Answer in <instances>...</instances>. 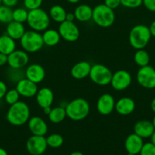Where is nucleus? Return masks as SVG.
<instances>
[{"instance_id":"1","label":"nucleus","mask_w":155,"mask_h":155,"mask_svg":"<svg viewBox=\"0 0 155 155\" xmlns=\"http://www.w3.org/2000/svg\"><path fill=\"white\" fill-rule=\"evenodd\" d=\"M30 118V110L27 103L18 101L10 105L6 114V120L12 126L20 127L28 122Z\"/></svg>"},{"instance_id":"2","label":"nucleus","mask_w":155,"mask_h":155,"mask_svg":"<svg viewBox=\"0 0 155 155\" xmlns=\"http://www.w3.org/2000/svg\"><path fill=\"white\" fill-rule=\"evenodd\" d=\"M67 117L73 121H81L89 115L91 106L89 102L83 98L71 100L65 107Z\"/></svg>"},{"instance_id":"3","label":"nucleus","mask_w":155,"mask_h":155,"mask_svg":"<svg viewBox=\"0 0 155 155\" xmlns=\"http://www.w3.org/2000/svg\"><path fill=\"white\" fill-rule=\"evenodd\" d=\"M151 38L149 27L144 24H137L129 31V42L135 49H142L149 43Z\"/></svg>"},{"instance_id":"4","label":"nucleus","mask_w":155,"mask_h":155,"mask_svg":"<svg viewBox=\"0 0 155 155\" xmlns=\"http://www.w3.org/2000/svg\"><path fill=\"white\" fill-rule=\"evenodd\" d=\"M92 20L95 24L102 28H108L113 25L115 15L113 9L104 4H99L93 8Z\"/></svg>"},{"instance_id":"5","label":"nucleus","mask_w":155,"mask_h":155,"mask_svg":"<svg viewBox=\"0 0 155 155\" xmlns=\"http://www.w3.org/2000/svg\"><path fill=\"white\" fill-rule=\"evenodd\" d=\"M49 14L41 8L29 11L27 23L31 30L43 32L49 28L50 24Z\"/></svg>"},{"instance_id":"6","label":"nucleus","mask_w":155,"mask_h":155,"mask_svg":"<svg viewBox=\"0 0 155 155\" xmlns=\"http://www.w3.org/2000/svg\"><path fill=\"white\" fill-rule=\"evenodd\" d=\"M19 41L21 48L27 53L37 52L44 45L42 34L33 30L26 31Z\"/></svg>"},{"instance_id":"7","label":"nucleus","mask_w":155,"mask_h":155,"mask_svg":"<svg viewBox=\"0 0 155 155\" xmlns=\"http://www.w3.org/2000/svg\"><path fill=\"white\" fill-rule=\"evenodd\" d=\"M112 73L108 67L102 64H95L91 66L89 77L96 85L105 86L110 84Z\"/></svg>"},{"instance_id":"8","label":"nucleus","mask_w":155,"mask_h":155,"mask_svg":"<svg viewBox=\"0 0 155 155\" xmlns=\"http://www.w3.org/2000/svg\"><path fill=\"white\" fill-rule=\"evenodd\" d=\"M138 84L147 89L155 88V68L150 65L140 68L136 74Z\"/></svg>"},{"instance_id":"9","label":"nucleus","mask_w":155,"mask_h":155,"mask_svg":"<svg viewBox=\"0 0 155 155\" xmlns=\"http://www.w3.org/2000/svg\"><path fill=\"white\" fill-rule=\"evenodd\" d=\"M61 38L69 42H74L78 40L80 37V30L74 21H64L60 23L58 28Z\"/></svg>"},{"instance_id":"10","label":"nucleus","mask_w":155,"mask_h":155,"mask_svg":"<svg viewBox=\"0 0 155 155\" xmlns=\"http://www.w3.org/2000/svg\"><path fill=\"white\" fill-rule=\"evenodd\" d=\"M132 77L130 73L126 70H118L112 74L110 84L115 91H123L130 86Z\"/></svg>"},{"instance_id":"11","label":"nucleus","mask_w":155,"mask_h":155,"mask_svg":"<svg viewBox=\"0 0 155 155\" xmlns=\"http://www.w3.org/2000/svg\"><path fill=\"white\" fill-rule=\"evenodd\" d=\"M47 147L45 136L32 135L26 142V149L31 155H42L46 151Z\"/></svg>"},{"instance_id":"12","label":"nucleus","mask_w":155,"mask_h":155,"mask_svg":"<svg viewBox=\"0 0 155 155\" xmlns=\"http://www.w3.org/2000/svg\"><path fill=\"white\" fill-rule=\"evenodd\" d=\"M29 62L28 53L24 50H16L8 55V65L13 70H21Z\"/></svg>"},{"instance_id":"13","label":"nucleus","mask_w":155,"mask_h":155,"mask_svg":"<svg viewBox=\"0 0 155 155\" xmlns=\"http://www.w3.org/2000/svg\"><path fill=\"white\" fill-rule=\"evenodd\" d=\"M115 100L111 94H103L97 99V110L100 114L107 116L115 110Z\"/></svg>"},{"instance_id":"14","label":"nucleus","mask_w":155,"mask_h":155,"mask_svg":"<svg viewBox=\"0 0 155 155\" xmlns=\"http://www.w3.org/2000/svg\"><path fill=\"white\" fill-rule=\"evenodd\" d=\"M15 89H17L21 96L27 98L35 97L39 89L37 84L30 81L26 77H23L17 82Z\"/></svg>"},{"instance_id":"15","label":"nucleus","mask_w":155,"mask_h":155,"mask_svg":"<svg viewBox=\"0 0 155 155\" xmlns=\"http://www.w3.org/2000/svg\"><path fill=\"white\" fill-rule=\"evenodd\" d=\"M27 125L32 135L45 136L48 132V125L46 122L39 116L30 117L27 122Z\"/></svg>"},{"instance_id":"16","label":"nucleus","mask_w":155,"mask_h":155,"mask_svg":"<svg viewBox=\"0 0 155 155\" xmlns=\"http://www.w3.org/2000/svg\"><path fill=\"white\" fill-rule=\"evenodd\" d=\"M46 77V71L43 67L39 64H31L25 70V77L36 84L43 81Z\"/></svg>"},{"instance_id":"17","label":"nucleus","mask_w":155,"mask_h":155,"mask_svg":"<svg viewBox=\"0 0 155 155\" xmlns=\"http://www.w3.org/2000/svg\"><path fill=\"white\" fill-rule=\"evenodd\" d=\"M135 109V102L132 98L122 97L115 101V110L122 116L130 115Z\"/></svg>"},{"instance_id":"18","label":"nucleus","mask_w":155,"mask_h":155,"mask_svg":"<svg viewBox=\"0 0 155 155\" xmlns=\"http://www.w3.org/2000/svg\"><path fill=\"white\" fill-rule=\"evenodd\" d=\"M36 101L40 107H51L54 101V94L52 89L47 87H43L38 89L36 95Z\"/></svg>"},{"instance_id":"19","label":"nucleus","mask_w":155,"mask_h":155,"mask_svg":"<svg viewBox=\"0 0 155 155\" xmlns=\"http://www.w3.org/2000/svg\"><path fill=\"white\" fill-rule=\"evenodd\" d=\"M143 145V139L135 133L129 135L125 141V148L127 153H130L134 155L139 154Z\"/></svg>"},{"instance_id":"20","label":"nucleus","mask_w":155,"mask_h":155,"mask_svg":"<svg viewBox=\"0 0 155 155\" xmlns=\"http://www.w3.org/2000/svg\"><path fill=\"white\" fill-rule=\"evenodd\" d=\"M91 66L90 62L87 61H81L72 66L71 69V75L74 79L78 80H83L89 77Z\"/></svg>"},{"instance_id":"21","label":"nucleus","mask_w":155,"mask_h":155,"mask_svg":"<svg viewBox=\"0 0 155 155\" xmlns=\"http://www.w3.org/2000/svg\"><path fill=\"white\" fill-rule=\"evenodd\" d=\"M134 133L138 135L142 139H147L150 138L155 129L153 127L152 122L146 120H141L135 123L134 125Z\"/></svg>"},{"instance_id":"22","label":"nucleus","mask_w":155,"mask_h":155,"mask_svg":"<svg viewBox=\"0 0 155 155\" xmlns=\"http://www.w3.org/2000/svg\"><path fill=\"white\" fill-rule=\"evenodd\" d=\"M26 32L25 27L22 23L12 21L6 26V34L16 40H20Z\"/></svg>"},{"instance_id":"23","label":"nucleus","mask_w":155,"mask_h":155,"mask_svg":"<svg viewBox=\"0 0 155 155\" xmlns=\"http://www.w3.org/2000/svg\"><path fill=\"white\" fill-rule=\"evenodd\" d=\"M74 15L75 20L78 21L88 22L90 20H92L93 8L88 5H79L74 9Z\"/></svg>"},{"instance_id":"24","label":"nucleus","mask_w":155,"mask_h":155,"mask_svg":"<svg viewBox=\"0 0 155 155\" xmlns=\"http://www.w3.org/2000/svg\"><path fill=\"white\" fill-rule=\"evenodd\" d=\"M42 37L44 45L50 47H53L58 45L60 42L61 39H62L58 30L49 28L46 30L45 31H43Z\"/></svg>"},{"instance_id":"25","label":"nucleus","mask_w":155,"mask_h":155,"mask_svg":"<svg viewBox=\"0 0 155 155\" xmlns=\"http://www.w3.org/2000/svg\"><path fill=\"white\" fill-rule=\"evenodd\" d=\"M16 49V42L15 39L5 34L0 36V52L9 55Z\"/></svg>"},{"instance_id":"26","label":"nucleus","mask_w":155,"mask_h":155,"mask_svg":"<svg viewBox=\"0 0 155 155\" xmlns=\"http://www.w3.org/2000/svg\"><path fill=\"white\" fill-rule=\"evenodd\" d=\"M66 15L67 12L65 9L62 6L59 5H53L50 8V12H49L50 19L53 20L55 22L59 23V24L65 21Z\"/></svg>"},{"instance_id":"27","label":"nucleus","mask_w":155,"mask_h":155,"mask_svg":"<svg viewBox=\"0 0 155 155\" xmlns=\"http://www.w3.org/2000/svg\"><path fill=\"white\" fill-rule=\"evenodd\" d=\"M67 117L65 108L63 107H52L50 113L48 114V118L50 121L53 124H60L65 120Z\"/></svg>"},{"instance_id":"28","label":"nucleus","mask_w":155,"mask_h":155,"mask_svg":"<svg viewBox=\"0 0 155 155\" xmlns=\"http://www.w3.org/2000/svg\"><path fill=\"white\" fill-rule=\"evenodd\" d=\"M134 61L139 68L149 65L150 63V55L144 48L138 49L134 54Z\"/></svg>"},{"instance_id":"29","label":"nucleus","mask_w":155,"mask_h":155,"mask_svg":"<svg viewBox=\"0 0 155 155\" xmlns=\"http://www.w3.org/2000/svg\"><path fill=\"white\" fill-rule=\"evenodd\" d=\"M29 11L25 8H17L12 12V21L22 23L27 22Z\"/></svg>"},{"instance_id":"30","label":"nucleus","mask_w":155,"mask_h":155,"mask_svg":"<svg viewBox=\"0 0 155 155\" xmlns=\"http://www.w3.org/2000/svg\"><path fill=\"white\" fill-rule=\"evenodd\" d=\"M48 147L52 148H58L63 145L64 139L58 133H53L46 138Z\"/></svg>"},{"instance_id":"31","label":"nucleus","mask_w":155,"mask_h":155,"mask_svg":"<svg viewBox=\"0 0 155 155\" xmlns=\"http://www.w3.org/2000/svg\"><path fill=\"white\" fill-rule=\"evenodd\" d=\"M12 8L1 5H0V23L3 24H8L12 21Z\"/></svg>"},{"instance_id":"32","label":"nucleus","mask_w":155,"mask_h":155,"mask_svg":"<svg viewBox=\"0 0 155 155\" xmlns=\"http://www.w3.org/2000/svg\"><path fill=\"white\" fill-rule=\"evenodd\" d=\"M20 96H21V95L18 93V92L17 91L16 89H8L4 98L5 101V102L7 103L8 104L12 105V104H15V103L18 102V101H19Z\"/></svg>"},{"instance_id":"33","label":"nucleus","mask_w":155,"mask_h":155,"mask_svg":"<svg viewBox=\"0 0 155 155\" xmlns=\"http://www.w3.org/2000/svg\"><path fill=\"white\" fill-rule=\"evenodd\" d=\"M43 0H24V6L28 11L39 8L41 7Z\"/></svg>"},{"instance_id":"34","label":"nucleus","mask_w":155,"mask_h":155,"mask_svg":"<svg viewBox=\"0 0 155 155\" xmlns=\"http://www.w3.org/2000/svg\"><path fill=\"white\" fill-rule=\"evenodd\" d=\"M140 155H155V145L151 142H147L144 143L141 151L139 153Z\"/></svg>"},{"instance_id":"35","label":"nucleus","mask_w":155,"mask_h":155,"mask_svg":"<svg viewBox=\"0 0 155 155\" xmlns=\"http://www.w3.org/2000/svg\"><path fill=\"white\" fill-rule=\"evenodd\" d=\"M142 5V0H121V5L127 8H137Z\"/></svg>"},{"instance_id":"36","label":"nucleus","mask_w":155,"mask_h":155,"mask_svg":"<svg viewBox=\"0 0 155 155\" xmlns=\"http://www.w3.org/2000/svg\"><path fill=\"white\" fill-rule=\"evenodd\" d=\"M104 5L114 10L121 5V0H104Z\"/></svg>"},{"instance_id":"37","label":"nucleus","mask_w":155,"mask_h":155,"mask_svg":"<svg viewBox=\"0 0 155 155\" xmlns=\"http://www.w3.org/2000/svg\"><path fill=\"white\" fill-rule=\"evenodd\" d=\"M142 5L151 12H155V0H142Z\"/></svg>"},{"instance_id":"38","label":"nucleus","mask_w":155,"mask_h":155,"mask_svg":"<svg viewBox=\"0 0 155 155\" xmlns=\"http://www.w3.org/2000/svg\"><path fill=\"white\" fill-rule=\"evenodd\" d=\"M8 91L7 85L5 83V82L0 80V100L3 98L5 95V93Z\"/></svg>"},{"instance_id":"39","label":"nucleus","mask_w":155,"mask_h":155,"mask_svg":"<svg viewBox=\"0 0 155 155\" xmlns=\"http://www.w3.org/2000/svg\"><path fill=\"white\" fill-rule=\"evenodd\" d=\"M19 0H2V4L9 8H13L18 5Z\"/></svg>"},{"instance_id":"40","label":"nucleus","mask_w":155,"mask_h":155,"mask_svg":"<svg viewBox=\"0 0 155 155\" xmlns=\"http://www.w3.org/2000/svg\"><path fill=\"white\" fill-rule=\"evenodd\" d=\"M8 64V55L0 52V67Z\"/></svg>"},{"instance_id":"41","label":"nucleus","mask_w":155,"mask_h":155,"mask_svg":"<svg viewBox=\"0 0 155 155\" xmlns=\"http://www.w3.org/2000/svg\"><path fill=\"white\" fill-rule=\"evenodd\" d=\"M149 30H150L151 36L155 37V21H153V22H151L150 25L149 26Z\"/></svg>"},{"instance_id":"42","label":"nucleus","mask_w":155,"mask_h":155,"mask_svg":"<svg viewBox=\"0 0 155 155\" xmlns=\"http://www.w3.org/2000/svg\"><path fill=\"white\" fill-rule=\"evenodd\" d=\"M74 20H75V18H74V13H67L66 18H65V21H74Z\"/></svg>"},{"instance_id":"43","label":"nucleus","mask_w":155,"mask_h":155,"mask_svg":"<svg viewBox=\"0 0 155 155\" xmlns=\"http://www.w3.org/2000/svg\"><path fill=\"white\" fill-rule=\"evenodd\" d=\"M43 113L45 114L46 115H47V116H48V114L50 113V111H51L52 107H44V108H43Z\"/></svg>"},{"instance_id":"44","label":"nucleus","mask_w":155,"mask_h":155,"mask_svg":"<svg viewBox=\"0 0 155 155\" xmlns=\"http://www.w3.org/2000/svg\"><path fill=\"white\" fill-rule=\"evenodd\" d=\"M150 108H151L152 111L155 113V97L153 98L151 102H150Z\"/></svg>"},{"instance_id":"45","label":"nucleus","mask_w":155,"mask_h":155,"mask_svg":"<svg viewBox=\"0 0 155 155\" xmlns=\"http://www.w3.org/2000/svg\"><path fill=\"white\" fill-rule=\"evenodd\" d=\"M150 142L153 143L155 145V131L153 132V133L152 134V136H150Z\"/></svg>"},{"instance_id":"46","label":"nucleus","mask_w":155,"mask_h":155,"mask_svg":"<svg viewBox=\"0 0 155 155\" xmlns=\"http://www.w3.org/2000/svg\"><path fill=\"white\" fill-rule=\"evenodd\" d=\"M0 155H9V154L4 148H0Z\"/></svg>"},{"instance_id":"47","label":"nucleus","mask_w":155,"mask_h":155,"mask_svg":"<svg viewBox=\"0 0 155 155\" xmlns=\"http://www.w3.org/2000/svg\"><path fill=\"white\" fill-rule=\"evenodd\" d=\"M66 1L68 2L71 3V4H76V3L80 2V0H66Z\"/></svg>"},{"instance_id":"48","label":"nucleus","mask_w":155,"mask_h":155,"mask_svg":"<svg viewBox=\"0 0 155 155\" xmlns=\"http://www.w3.org/2000/svg\"><path fill=\"white\" fill-rule=\"evenodd\" d=\"M69 155H84L83 153L80 152V151H74V152L71 153Z\"/></svg>"},{"instance_id":"49","label":"nucleus","mask_w":155,"mask_h":155,"mask_svg":"<svg viewBox=\"0 0 155 155\" xmlns=\"http://www.w3.org/2000/svg\"><path fill=\"white\" fill-rule=\"evenodd\" d=\"M152 124H153V127H154V129H155V116L153 117V120H152Z\"/></svg>"},{"instance_id":"50","label":"nucleus","mask_w":155,"mask_h":155,"mask_svg":"<svg viewBox=\"0 0 155 155\" xmlns=\"http://www.w3.org/2000/svg\"><path fill=\"white\" fill-rule=\"evenodd\" d=\"M127 155H134V154H130V153H127Z\"/></svg>"},{"instance_id":"51","label":"nucleus","mask_w":155,"mask_h":155,"mask_svg":"<svg viewBox=\"0 0 155 155\" xmlns=\"http://www.w3.org/2000/svg\"><path fill=\"white\" fill-rule=\"evenodd\" d=\"M2 5V0H0V5Z\"/></svg>"}]
</instances>
